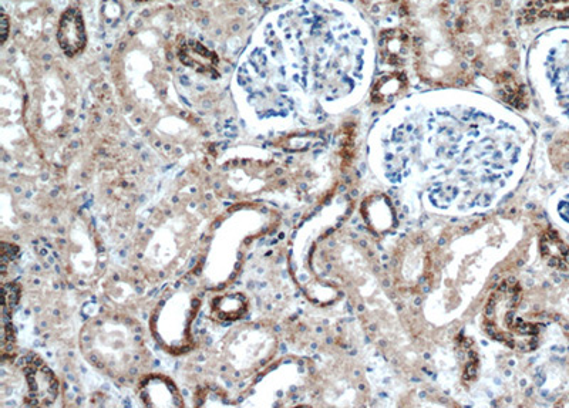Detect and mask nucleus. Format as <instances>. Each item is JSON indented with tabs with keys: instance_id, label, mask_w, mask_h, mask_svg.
<instances>
[{
	"instance_id": "nucleus-6",
	"label": "nucleus",
	"mask_w": 569,
	"mask_h": 408,
	"mask_svg": "<svg viewBox=\"0 0 569 408\" xmlns=\"http://www.w3.org/2000/svg\"><path fill=\"white\" fill-rule=\"evenodd\" d=\"M9 35V18L5 12L2 13V43L6 42Z\"/></svg>"
},
{
	"instance_id": "nucleus-9",
	"label": "nucleus",
	"mask_w": 569,
	"mask_h": 408,
	"mask_svg": "<svg viewBox=\"0 0 569 408\" xmlns=\"http://www.w3.org/2000/svg\"><path fill=\"white\" fill-rule=\"evenodd\" d=\"M137 2H150V0H137Z\"/></svg>"
},
{
	"instance_id": "nucleus-2",
	"label": "nucleus",
	"mask_w": 569,
	"mask_h": 408,
	"mask_svg": "<svg viewBox=\"0 0 569 408\" xmlns=\"http://www.w3.org/2000/svg\"><path fill=\"white\" fill-rule=\"evenodd\" d=\"M57 42L67 57H74L83 52L87 45V35L79 9L69 8L63 12L57 28Z\"/></svg>"
},
{
	"instance_id": "nucleus-3",
	"label": "nucleus",
	"mask_w": 569,
	"mask_h": 408,
	"mask_svg": "<svg viewBox=\"0 0 569 408\" xmlns=\"http://www.w3.org/2000/svg\"><path fill=\"white\" fill-rule=\"evenodd\" d=\"M26 379L30 391V400L35 406H47L55 400L57 393V381L53 373L45 364L30 360L25 369Z\"/></svg>"
},
{
	"instance_id": "nucleus-4",
	"label": "nucleus",
	"mask_w": 569,
	"mask_h": 408,
	"mask_svg": "<svg viewBox=\"0 0 569 408\" xmlns=\"http://www.w3.org/2000/svg\"><path fill=\"white\" fill-rule=\"evenodd\" d=\"M178 59L184 66L190 67L195 72L207 74V76H218L220 59L217 53L212 52L197 40H185L181 43L178 47Z\"/></svg>"
},
{
	"instance_id": "nucleus-5",
	"label": "nucleus",
	"mask_w": 569,
	"mask_h": 408,
	"mask_svg": "<svg viewBox=\"0 0 569 408\" xmlns=\"http://www.w3.org/2000/svg\"><path fill=\"white\" fill-rule=\"evenodd\" d=\"M541 254L552 268L567 271L569 268V248L557 232H545L541 238Z\"/></svg>"
},
{
	"instance_id": "nucleus-8",
	"label": "nucleus",
	"mask_w": 569,
	"mask_h": 408,
	"mask_svg": "<svg viewBox=\"0 0 569 408\" xmlns=\"http://www.w3.org/2000/svg\"><path fill=\"white\" fill-rule=\"evenodd\" d=\"M257 2L259 3V5L268 6L272 5V3L278 2V0H257Z\"/></svg>"
},
{
	"instance_id": "nucleus-7",
	"label": "nucleus",
	"mask_w": 569,
	"mask_h": 408,
	"mask_svg": "<svg viewBox=\"0 0 569 408\" xmlns=\"http://www.w3.org/2000/svg\"><path fill=\"white\" fill-rule=\"evenodd\" d=\"M560 214L561 217L565 219V221L569 224V198L561 202L560 205Z\"/></svg>"
},
{
	"instance_id": "nucleus-1",
	"label": "nucleus",
	"mask_w": 569,
	"mask_h": 408,
	"mask_svg": "<svg viewBox=\"0 0 569 408\" xmlns=\"http://www.w3.org/2000/svg\"><path fill=\"white\" fill-rule=\"evenodd\" d=\"M561 35L548 52L547 76L555 89L558 103L569 116V30Z\"/></svg>"
}]
</instances>
